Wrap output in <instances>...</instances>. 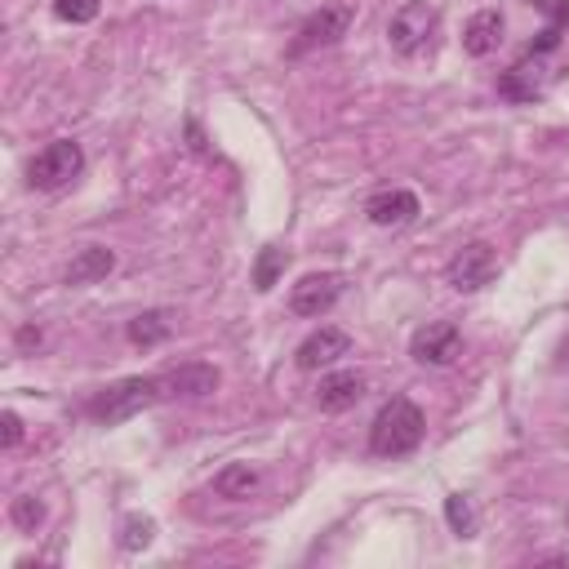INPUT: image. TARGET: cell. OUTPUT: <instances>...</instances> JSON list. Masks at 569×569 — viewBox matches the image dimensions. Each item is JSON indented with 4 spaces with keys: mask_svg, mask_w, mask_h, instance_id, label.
Masks as SVG:
<instances>
[{
    "mask_svg": "<svg viewBox=\"0 0 569 569\" xmlns=\"http://www.w3.org/2000/svg\"><path fill=\"white\" fill-rule=\"evenodd\" d=\"M427 437V418L409 396H392L383 409H378L374 427H369V450L378 458H405L422 445Z\"/></svg>",
    "mask_w": 569,
    "mask_h": 569,
    "instance_id": "6da1fadb",
    "label": "cell"
},
{
    "mask_svg": "<svg viewBox=\"0 0 569 569\" xmlns=\"http://www.w3.org/2000/svg\"><path fill=\"white\" fill-rule=\"evenodd\" d=\"M156 401H165L161 374H152V378H121V383L93 392L89 405H85V414H89L93 422H108V427H112V422H125V418H134V414H142V409H152Z\"/></svg>",
    "mask_w": 569,
    "mask_h": 569,
    "instance_id": "7a4b0ae2",
    "label": "cell"
},
{
    "mask_svg": "<svg viewBox=\"0 0 569 569\" xmlns=\"http://www.w3.org/2000/svg\"><path fill=\"white\" fill-rule=\"evenodd\" d=\"M437 31H441V10L432 0H409V5H401L388 23V45L401 59H418L422 50H432Z\"/></svg>",
    "mask_w": 569,
    "mask_h": 569,
    "instance_id": "3957f363",
    "label": "cell"
},
{
    "mask_svg": "<svg viewBox=\"0 0 569 569\" xmlns=\"http://www.w3.org/2000/svg\"><path fill=\"white\" fill-rule=\"evenodd\" d=\"M85 174V152L76 138H54L31 165H27V187L36 192H59V187L76 182Z\"/></svg>",
    "mask_w": 569,
    "mask_h": 569,
    "instance_id": "277c9868",
    "label": "cell"
},
{
    "mask_svg": "<svg viewBox=\"0 0 569 569\" xmlns=\"http://www.w3.org/2000/svg\"><path fill=\"white\" fill-rule=\"evenodd\" d=\"M352 18H356L352 5H320L316 14L303 18L299 36L290 40V59H303V54H312V50H325V45H339V40L347 36Z\"/></svg>",
    "mask_w": 569,
    "mask_h": 569,
    "instance_id": "5b68a950",
    "label": "cell"
},
{
    "mask_svg": "<svg viewBox=\"0 0 569 569\" xmlns=\"http://www.w3.org/2000/svg\"><path fill=\"white\" fill-rule=\"evenodd\" d=\"M494 276H498V250H494L490 241H467V245L450 258V267H445V280L454 284L458 294L485 290Z\"/></svg>",
    "mask_w": 569,
    "mask_h": 569,
    "instance_id": "8992f818",
    "label": "cell"
},
{
    "mask_svg": "<svg viewBox=\"0 0 569 569\" xmlns=\"http://www.w3.org/2000/svg\"><path fill=\"white\" fill-rule=\"evenodd\" d=\"M458 352H463V334H458L454 320H427L422 329H414V339H409V356L418 365H432V369L454 365Z\"/></svg>",
    "mask_w": 569,
    "mask_h": 569,
    "instance_id": "52a82bcc",
    "label": "cell"
},
{
    "mask_svg": "<svg viewBox=\"0 0 569 569\" xmlns=\"http://www.w3.org/2000/svg\"><path fill=\"white\" fill-rule=\"evenodd\" d=\"M347 352H352V334H347V329L320 325V329H312V334L299 343L294 365H299L303 374H320V369H329V365H339Z\"/></svg>",
    "mask_w": 569,
    "mask_h": 569,
    "instance_id": "ba28073f",
    "label": "cell"
},
{
    "mask_svg": "<svg viewBox=\"0 0 569 569\" xmlns=\"http://www.w3.org/2000/svg\"><path fill=\"white\" fill-rule=\"evenodd\" d=\"M343 276L339 271H312V276H303L299 284H294V294H290V307H294V316H312V320H320L325 312H334V303L343 299Z\"/></svg>",
    "mask_w": 569,
    "mask_h": 569,
    "instance_id": "9c48e42d",
    "label": "cell"
},
{
    "mask_svg": "<svg viewBox=\"0 0 569 569\" xmlns=\"http://www.w3.org/2000/svg\"><path fill=\"white\" fill-rule=\"evenodd\" d=\"M218 383H223V374H218L214 365H205V361H187V365L161 374L165 401H174V396H192V401H201V396H214Z\"/></svg>",
    "mask_w": 569,
    "mask_h": 569,
    "instance_id": "30bf717a",
    "label": "cell"
},
{
    "mask_svg": "<svg viewBox=\"0 0 569 569\" xmlns=\"http://www.w3.org/2000/svg\"><path fill=\"white\" fill-rule=\"evenodd\" d=\"M498 93H503V99H511V103H534V99H543V93H547V67H543V59H539V54H526L516 67H507V72L498 76Z\"/></svg>",
    "mask_w": 569,
    "mask_h": 569,
    "instance_id": "8fae6325",
    "label": "cell"
},
{
    "mask_svg": "<svg viewBox=\"0 0 569 569\" xmlns=\"http://www.w3.org/2000/svg\"><path fill=\"white\" fill-rule=\"evenodd\" d=\"M422 214V201L409 192V187H392V192H378L365 201V218L374 227H409Z\"/></svg>",
    "mask_w": 569,
    "mask_h": 569,
    "instance_id": "7c38bea8",
    "label": "cell"
},
{
    "mask_svg": "<svg viewBox=\"0 0 569 569\" xmlns=\"http://www.w3.org/2000/svg\"><path fill=\"white\" fill-rule=\"evenodd\" d=\"M361 396H365V374H356V369L325 374L320 388H316V405H320L325 414H343V409L361 405Z\"/></svg>",
    "mask_w": 569,
    "mask_h": 569,
    "instance_id": "4fadbf2b",
    "label": "cell"
},
{
    "mask_svg": "<svg viewBox=\"0 0 569 569\" xmlns=\"http://www.w3.org/2000/svg\"><path fill=\"white\" fill-rule=\"evenodd\" d=\"M503 31H507V18L503 10H477L463 27V50L471 59H490L498 45H503Z\"/></svg>",
    "mask_w": 569,
    "mask_h": 569,
    "instance_id": "5bb4252c",
    "label": "cell"
},
{
    "mask_svg": "<svg viewBox=\"0 0 569 569\" xmlns=\"http://www.w3.org/2000/svg\"><path fill=\"white\" fill-rule=\"evenodd\" d=\"M174 312L169 307H152V312H138L129 325H125V339L134 343V347H142V352H152V347H161L169 334H174Z\"/></svg>",
    "mask_w": 569,
    "mask_h": 569,
    "instance_id": "9a60e30c",
    "label": "cell"
},
{
    "mask_svg": "<svg viewBox=\"0 0 569 569\" xmlns=\"http://www.w3.org/2000/svg\"><path fill=\"white\" fill-rule=\"evenodd\" d=\"M112 267H116V254L108 250V245H85V250H76V258L67 263V271H63V284H93V280H108L112 276Z\"/></svg>",
    "mask_w": 569,
    "mask_h": 569,
    "instance_id": "2e32d148",
    "label": "cell"
},
{
    "mask_svg": "<svg viewBox=\"0 0 569 569\" xmlns=\"http://www.w3.org/2000/svg\"><path fill=\"white\" fill-rule=\"evenodd\" d=\"M258 485H263V471L258 467H250V463H227L218 477H214V494L218 498H250V494H258Z\"/></svg>",
    "mask_w": 569,
    "mask_h": 569,
    "instance_id": "e0dca14e",
    "label": "cell"
},
{
    "mask_svg": "<svg viewBox=\"0 0 569 569\" xmlns=\"http://www.w3.org/2000/svg\"><path fill=\"white\" fill-rule=\"evenodd\" d=\"M284 267H290V254H284V250H276V245L258 250V258H254V290H258V294H271L276 280L284 276Z\"/></svg>",
    "mask_w": 569,
    "mask_h": 569,
    "instance_id": "ac0fdd59",
    "label": "cell"
},
{
    "mask_svg": "<svg viewBox=\"0 0 569 569\" xmlns=\"http://www.w3.org/2000/svg\"><path fill=\"white\" fill-rule=\"evenodd\" d=\"M152 539H156V520L152 516H142V511H129L125 520H121V547L125 552H142V547H152Z\"/></svg>",
    "mask_w": 569,
    "mask_h": 569,
    "instance_id": "d6986e66",
    "label": "cell"
},
{
    "mask_svg": "<svg viewBox=\"0 0 569 569\" xmlns=\"http://www.w3.org/2000/svg\"><path fill=\"white\" fill-rule=\"evenodd\" d=\"M445 520L458 539H477V507H471L467 494H450L445 498Z\"/></svg>",
    "mask_w": 569,
    "mask_h": 569,
    "instance_id": "ffe728a7",
    "label": "cell"
},
{
    "mask_svg": "<svg viewBox=\"0 0 569 569\" xmlns=\"http://www.w3.org/2000/svg\"><path fill=\"white\" fill-rule=\"evenodd\" d=\"M99 10H103V0H54V14L63 18V23H93L99 18Z\"/></svg>",
    "mask_w": 569,
    "mask_h": 569,
    "instance_id": "44dd1931",
    "label": "cell"
},
{
    "mask_svg": "<svg viewBox=\"0 0 569 569\" xmlns=\"http://www.w3.org/2000/svg\"><path fill=\"white\" fill-rule=\"evenodd\" d=\"M10 520H14L18 530L36 534V526L45 520V503H40V498H31V494H23V498H14V507H10Z\"/></svg>",
    "mask_w": 569,
    "mask_h": 569,
    "instance_id": "7402d4cb",
    "label": "cell"
},
{
    "mask_svg": "<svg viewBox=\"0 0 569 569\" xmlns=\"http://www.w3.org/2000/svg\"><path fill=\"white\" fill-rule=\"evenodd\" d=\"M539 14H547V27L569 31V0H530Z\"/></svg>",
    "mask_w": 569,
    "mask_h": 569,
    "instance_id": "603a6c76",
    "label": "cell"
},
{
    "mask_svg": "<svg viewBox=\"0 0 569 569\" xmlns=\"http://www.w3.org/2000/svg\"><path fill=\"white\" fill-rule=\"evenodd\" d=\"M0 427H5V432H0V445L18 450V445H23V418H18L14 409H5V414H0Z\"/></svg>",
    "mask_w": 569,
    "mask_h": 569,
    "instance_id": "cb8c5ba5",
    "label": "cell"
},
{
    "mask_svg": "<svg viewBox=\"0 0 569 569\" xmlns=\"http://www.w3.org/2000/svg\"><path fill=\"white\" fill-rule=\"evenodd\" d=\"M40 343H45L40 325H23V329H18V347H40Z\"/></svg>",
    "mask_w": 569,
    "mask_h": 569,
    "instance_id": "d4e9b609",
    "label": "cell"
}]
</instances>
